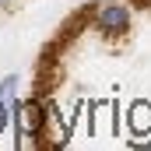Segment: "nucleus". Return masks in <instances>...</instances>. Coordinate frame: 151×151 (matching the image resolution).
Here are the masks:
<instances>
[{"instance_id": "obj_3", "label": "nucleus", "mask_w": 151, "mask_h": 151, "mask_svg": "<svg viewBox=\"0 0 151 151\" xmlns=\"http://www.w3.org/2000/svg\"><path fill=\"white\" fill-rule=\"evenodd\" d=\"M0 4H4V0H0Z\"/></svg>"}, {"instance_id": "obj_2", "label": "nucleus", "mask_w": 151, "mask_h": 151, "mask_svg": "<svg viewBox=\"0 0 151 151\" xmlns=\"http://www.w3.org/2000/svg\"><path fill=\"white\" fill-rule=\"evenodd\" d=\"M0 123H4V109H0Z\"/></svg>"}, {"instance_id": "obj_1", "label": "nucleus", "mask_w": 151, "mask_h": 151, "mask_svg": "<svg viewBox=\"0 0 151 151\" xmlns=\"http://www.w3.org/2000/svg\"><path fill=\"white\" fill-rule=\"evenodd\" d=\"M99 28H102L106 35H123V32H130V11L119 7V4L102 7V11H99Z\"/></svg>"}]
</instances>
